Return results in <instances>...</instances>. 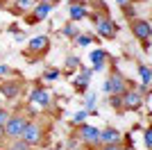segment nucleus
I'll use <instances>...</instances> for the list:
<instances>
[{"label":"nucleus","instance_id":"nucleus-25","mask_svg":"<svg viewBox=\"0 0 152 150\" xmlns=\"http://www.w3.org/2000/svg\"><path fill=\"white\" fill-rule=\"evenodd\" d=\"M86 116H89V112H86V109H82V112H77L75 116H73V123H82Z\"/></svg>","mask_w":152,"mask_h":150},{"label":"nucleus","instance_id":"nucleus-11","mask_svg":"<svg viewBox=\"0 0 152 150\" xmlns=\"http://www.w3.org/2000/svg\"><path fill=\"white\" fill-rule=\"evenodd\" d=\"M109 87H111V93L121 96L123 91H125V77H123L121 73H114L111 77H109Z\"/></svg>","mask_w":152,"mask_h":150},{"label":"nucleus","instance_id":"nucleus-6","mask_svg":"<svg viewBox=\"0 0 152 150\" xmlns=\"http://www.w3.org/2000/svg\"><path fill=\"white\" fill-rule=\"evenodd\" d=\"M95 25H98V32H100V37H104V39H114V34H116V25L111 23L109 18L95 16Z\"/></svg>","mask_w":152,"mask_h":150},{"label":"nucleus","instance_id":"nucleus-28","mask_svg":"<svg viewBox=\"0 0 152 150\" xmlns=\"http://www.w3.org/2000/svg\"><path fill=\"white\" fill-rule=\"evenodd\" d=\"M102 150H125V148H121L118 143H107V146H104Z\"/></svg>","mask_w":152,"mask_h":150},{"label":"nucleus","instance_id":"nucleus-19","mask_svg":"<svg viewBox=\"0 0 152 150\" xmlns=\"http://www.w3.org/2000/svg\"><path fill=\"white\" fill-rule=\"evenodd\" d=\"M9 150H30V143H25V141H23V139H16V141H14L12 146H9Z\"/></svg>","mask_w":152,"mask_h":150},{"label":"nucleus","instance_id":"nucleus-2","mask_svg":"<svg viewBox=\"0 0 152 150\" xmlns=\"http://www.w3.org/2000/svg\"><path fill=\"white\" fill-rule=\"evenodd\" d=\"M132 32H134V37L141 39V41H148L150 39V21L145 18H134L132 21Z\"/></svg>","mask_w":152,"mask_h":150},{"label":"nucleus","instance_id":"nucleus-18","mask_svg":"<svg viewBox=\"0 0 152 150\" xmlns=\"http://www.w3.org/2000/svg\"><path fill=\"white\" fill-rule=\"evenodd\" d=\"M61 34H64V37H77V27L73 23H68V25H64Z\"/></svg>","mask_w":152,"mask_h":150},{"label":"nucleus","instance_id":"nucleus-12","mask_svg":"<svg viewBox=\"0 0 152 150\" xmlns=\"http://www.w3.org/2000/svg\"><path fill=\"white\" fill-rule=\"evenodd\" d=\"M0 93L5 96V98H18L20 84H18V82H5V84L0 87Z\"/></svg>","mask_w":152,"mask_h":150},{"label":"nucleus","instance_id":"nucleus-9","mask_svg":"<svg viewBox=\"0 0 152 150\" xmlns=\"http://www.w3.org/2000/svg\"><path fill=\"white\" fill-rule=\"evenodd\" d=\"M30 100L37 102V105H41V107H48L50 105V93H48L45 89H34V91L30 93Z\"/></svg>","mask_w":152,"mask_h":150},{"label":"nucleus","instance_id":"nucleus-7","mask_svg":"<svg viewBox=\"0 0 152 150\" xmlns=\"http://www.w3.org/2000/svg\"><path fill=\"white\" fill-rule=\"evenodd\" d=\"M52 5H55V2H39V5H34V9H32V23L45 21V16L50 14Z\"/></svg>","mask_w":152,"mask_h":150},{"label":"nucleus","instance_id":"nucleus-10","mask_svg":"<svg viewBox=\"0 0 152 150\" xmlns=\"http://www.w3.org/2000/svg\"><path fill=\"white\" fill-rule=\"evenodd\" d=\"M48 46H50V39L43 37V34H41V37H34L30 41V50H32V52H45Z\"/></svg>","mask_w":152,"mask_h":150},{"label":"nucleus","instance_id":"nucleus-21","mask_svg":"<svg viewBox=\"0 0 152 150\" xmlns=\"http://www.w3.org/2000/svg\"><path fill=\"white\" fill-rule=\"evenodd\" d=\"M91 41H93L91 34H77V46H89Z\"/></svg>","mask_w":152,"mask_h":150},{"label":"nucleus","instance_id":"nucleus-17","mask_svg":"<svg viewBox=\"0 0 152 150\" xmlns=\"http://www.w3.org/2000/svg\"><path fill=\"white\" fill-rule=\"evenodd\" d=\"M37 5V0H16V7H18L20 12H27V9H34Z\"/></svg>","mask_w":152,"mask_h":150},{"label":"nucleus","instance_id":"nucleus-14","mask_svg":"<svg viewBox=\"0 0 152 150\" xmlns=\"http://www.w3.org/2000/svg\"><path fill=\"white\" fill-rule=\"evenodd\" d=\"M68 12H70V18H73V21H82V18L89 16V9H86L84 5H77L75 0H73V5H70Z\"/></svg>","mask_w":152,"mask_h":150},{"label":"nucleus","instance_id":"nucleus-15","mask_svg":"<svg viewBox=\"0 0 152 150\" xmlns=\"http://www.w3.org/2000/svg\"><path fill=\"white\" fill-rule=\"evenodd\" d=\"M139 75H141V82H143V87H150V66H141L139 68Z\"/></svg>","mask_w":152,"mask_h":150},{"label":"nucleus","instance_id":"nucleus-24","mask_svg":"<svg viewBox=\"0 0 152 150\" xmlns=\"http://www.w3.org/2000/svg\"><path fill=\"white\" fill-rule=\"evenodd\" d=\"M143 139H145V150H150V146H152V132H150V127H145Z\"/></svg>","mask_w":152,"mask_h":150},{"label":"nucleus","instance_id":"nucleus-16","mask_svg":"<svg viewBox=\"0 0 152 150\" xmlns=\"http://www.w3.org/2000/svg\"><path fill=\"white\" fill-rule=\"evenodd\" d=\"M104 57H107L104 50H93V52H91V62H93V66H95V64H104Z\"/></svg>","mask_w":152,"mask_h":150},{"label":"nucleus","instance_id":"nucleus-8","mask_svg":"<svg viewBox=\"0 0 152 150\" xmlns=\"http://www.w3.org/2000/svg\"><path fill=\"white\" fill-rule=\"evenodd\" d=\"M121 141V132L114 130V127H107V130H100V143H118Z\"/></svg>","mask_w":152,"mask_h":150},{"label":"nucleus","instance_id":"nucleus-20","mask_svg":"<svg viewBox=\"0 0 152 150\" xmlns=\"http://www.w3.org/2000/svg\"><path fill=\"white\" fill-rule=\"evenodd\" d=\"M57 77H59V71H57V68H52V71H45V73H43V80H45V82H55Z\"/></svg>","mask_w":152,"mask_h":150},{"label":"nucleus","instance_id":"nucleus-23","mask_svg":"<svg viewBox=\"0 0 152 150\" xmlns=\"http://www.w3.org/2000/svg\"><path fill=\"white\" fill-rule=\"evenodd\" d=\"M93 107H95V93H89L86 96V112H93Z\"/></svg>","mask_w":152,"mask_h":150},{"label":"nucleus","instance_id":"nucleus-26","mask_svg":"<svg viewBox=\"0 0 152 150\" xmlns=\"http://www.w3.org/2000/svg\"><path fill=\"white\" fill-rule=\"evenodd\" d=\"M77 66H80V59H77V57H68V59H66V68H77Z\"/></svg>","mask_w":152,"mask_h":150},{"label":"nucleus","instance_id":"nucleus-4","mask_svg":"<svg viewBox=\"0 0 152 150\" xmlns=\"http://www.w3.org/2000/svg\"><path fill=\"white\" fill-rule=\"evenodd\" d=\"M80 137H82L84 143H91V146L100 143V130L93 127V125H82L80 127Z\"/></svg>","mask_w":152,"mask_h":150},{"label":"nucleus","instance_id":"nucleus-27","mask_svg":"<svg viewBox=\"0 0 152 150\" xmlns=\"http://www.w3.org/2000/svg\"><path fill=\"white\" fill-rule=\"evenodd\" d=\"M9 116H12V114L7 112V109H2V107H0V127H2V125L9 121Z\"/></svg>","mask_w":152,"mask_h":150},{"label":"nucleus","instance_id":"nucleus-32","mask_svg":"<svg viewBox=\"0 0 152 150\" xmlns=\"http://www.w3.org/2000/svg\"><path fill=\"white\" fill-rule=\"evenodd\" d=\"M2 137H5V130H2V127H0V141H2Z\"/></svg>","mask_w":152,"mask_h":150},{"label":"nucleus","instance_id":"nucleus-30","mask_svg":"<svg viewBox=\"0 0 152 150\" xmlns=\"http://www.w3.org/2000/svg\"><path fill=\"white\" fill-rule=\"evenodd\" d=\"M116 2H118V5H123V7H127L129 2H132V0H116Z\"/></svg>","mask_w":152,"mask_h":150},{"label":"nucleus","instance_id":"nucleus-22","mask_svg":"<svg viewBox=\"0 0 152 150\" xmlns=\"http://www.w3.org/2000/svg\"><path fill=\"white\" fill-rule=\"evenodd\" d=\"M109 102H111V107H116V109H121V107H123V98H121L118 93L111 96V98H109Z\"/></svg>","mask_w":152,"mask_h":150},{"label":"nucleus","instance_id":"nucleus-3","mask_svg":"<svg viewBox=\"0 0 152 150\" xmlns=\"http://www.w3.org/2000/svg\"><path fill=\"white\" fill-rule=\"evenodd\" d=\"M121 98H123V107L125 109H139L143 105V93L141 91H123Z\"/></svg>","mask_w":152,"mask_h":150},{"label":"nucleus","instance_id":"nucleus-1","mask_svg":"<svg viewBox=\"0 0 152 150\" xmlns=\"http://www.w3.org/2000/svg\"><path fill=\"white\" fill-rule=\"evenodd\" d=\"M25 125H27L25 118H20V116H9V121L2 125V130H5L7 137L20 139V134H23V130H25Z\"/></svg>","mask_w":152,"mask_h":150},{"label":"nucleus","instance_id":"nucleus-29","mask_svg":"<svg viewBox=\"0 0 152 150\" xmlns=\"http://www.w3.org/2000/svg\"><path fill=\"white\" fill-rule=\"evenodd\" d=\"M102 91H104V93H111V87H109V80H104V82H102Z\"/></svg>","mask_w":152,"mask_h":150},{"label":"nucleus","instance_id":"nucleus-5","mask_svg":"<svg viewBox=\"0 0 152 150\" xmlns=\"http://www.w3.org/2000/svg\"><path fill=\"white\" fill-rule=\"evenodd\" d=\"M20 139H23L25 143H30V146L39 143V141H41V127L34 125V123H27L25 130H23V134H20Z\"/></svg>","mask_w":152,"mask_h":150},{"label":"nucleus","instance_id":"nucleus-31","mask_svg":"<svg viewBox=\"0 0 152 150\" xmlns=\"http://www.w3.org/2000/svg\"><path fill=\"white\" fill-rule=\"evenodd\" d=\"M9 73V68H7V66H0V75H7Z\"/></svg>","mask_w":152,"mask_h":150},{"label":"nucleus","instance_id":"nucleus-13","mask_svg":"<svg viewBox=\"0 0 152 150\" xmlns=\"http://www.w3.org/2000/svg\"><path fill=\"white\" fill-rule=\"evenodd\" d=\"M91 75H93V71H89V68H82V71H80V75L75 77V87L80 89V91H84V89L89 87Z\"/></svg>","mask_w":152,"mask_h":150}]
</instances>
